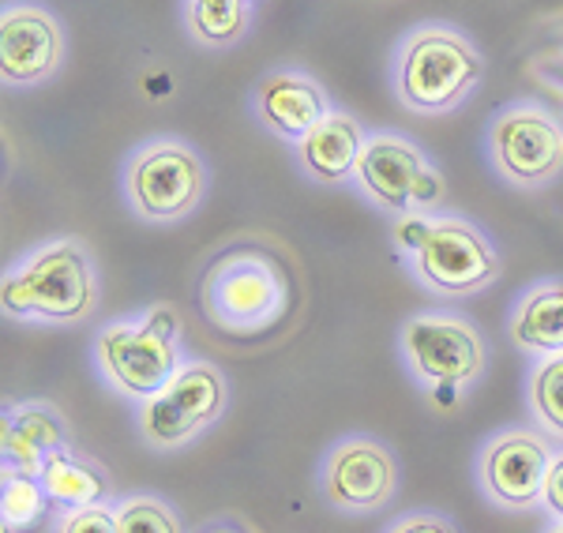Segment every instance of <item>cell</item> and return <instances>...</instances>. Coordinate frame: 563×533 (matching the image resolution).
Returning <instances> with one entry per match:
<instances>
[{"label":"cell","instance_id":"obj_1","mask_svg":"<svg viewBox=\"0 0 563 533\" xmlns=\"http://www.w3.org/2000/svg\"><path fill=\"white\" fill-rule=\"evenodd\" d=\"M199 315L230 346H267L297 320L305 286L294 259L263 237L225 241L196 282Z\"/></svg>","mask_w":563,"mask_h":533},{"label":"cell","instance_id":"obj_2","mask_svg":"<svg viewBox=\"0 0 563 533\" xmlns=\"http://www.w3.org/2000/svg\"><path fill=\"white\" fill-rule=\"evenodd\" d=\"M98 267L79 237H53L0 282V309L8 320H38L53 327L87 323L98 309Z\"/></svg>","mask_w":563,"mask_h":533},{"label":"cell","instance_id":"obj_3","mask_svg":"<svg viewBox=\"0 0 563 533\" xmlns=\"http://www.w3.org/2000/svg\"><path fill=\"white\" fill-rule=\"evenodd\" d=\"M390 237L410 256L417 282L443 297L485 293L504 270L493 237L462 214H398Z\"/></svg>","mask_w":563,"mask_h":533},{"label":"cell","instance_id":"obj_4","mask_svg":"<svg viewBox=\"0 0 563 533\" xmlns=\"http://www.w3.org/2000/svg\"><path fill=\"white\" fill-rule=\"evenodd\" d=\"M485 57L459 26L421 23L395 49V98L417 116H448L474 98Z\"/></svg>","mask_w":563,"mask_h":533},{"label":"cell","instance_id":"obj_5","mask_svg":"<svg viewBox=\"0 0 563 533\" xmlns=\"http://www.w3.org/2000/svg\"><path fill=\"white\" fill-rule=\"evenodd\" d=\"M98 376L117 395L147 402L185 368L180 315L174 304H151L135 320H117L95 342Z\"/></svg>","mask_w":563,"mask_h":533},{"label":"cell","instance_id":"obj_6","mask_svg":"<svg viewBox=\"0 0 563 533\" xmlns=\"http://www.w3.org/2000/svg\"><path fill=\"white\" fill-rule=\"evenodd\" d=\"M124 200L132 214L151 225H169L199 211L211 185L203 155L174 135H154L124 162Z\"/></svg>","mask_w":563,"mask_h":533},{"label":"cell","instance_id":"obj_7","mask_svg":"<svg viewBox=\"0 0 563 533\" xmlns=\"http://www.w3.org/2000/svg\"><path fill=\"white\" fill-rule=\"evenodd\" d=\"M406 368L421 387H429L432 399L448 395V406L459 399L462 391L485 376L488 346L485 334L477 331L474 320L459 312H421L402 323L398 334Z\"/></svg>","mask_w":563,"mask_h":533},{"label":"cell","instance_id":"obj_8","mask_svg":"<svg viewBox=\"0 0 563 533\" xmlns=\"http://www.w3.org/2000/svg\"><path fill=\"white\" fill-rule=\"evenodd\" d=\"M230 410V379L211 360H185V368L154 399L140 402V436L158 451L185 447Z\"/></svg>","mask_w":563,"mask_h":533},{"label":"cell","instance_id":"obj_9","mask_svg":"<svg viewBox=\"0 0 563 533\" xmlns=\"http://www.w3.org/2000/svg\"><path fill=\"white\" fill-rule=\"evenodd\" d=\"M353 185L390 214H432L448 196V180L413 140L376 132L365 140Z\"/></svg>","mask_w":563,"mask_h":533},{"label":"cell","instance_id":"obj_10","mask_svg":"<svg viewBox=\"0 0 563 533\" xmlns=\"http://www.w3.org/2000/svg\"><path fill=\"white\" fill-rule=\"evenodd\" d=\"M485 143L488 166L515 188H544L563 174V121L533 102L504 106Z\"/></svg>","mask_w":563,"mask_h":533},{"label":"cell","instance_id":"obj_11","mask_svg":"<svg viewBox=\"0 0 563 533\" xmlns=\"http://www.w3.org/2000/svg\"><path fill=\"white\" fill-rule=\"evenodd\" d=\"M556 440L538 429H504L485 440L477 455V485L496 508L530 511L541 508L544 477L556 458Z\"/></svg>","mask_w":563,"mask_h":533},{"label":"cell","instance_id":"obj_12","mask_svg":"<svg viewBox=\"0 0 563 533\" xmlns=\"http://www.w3.org/2000/svg\"><path fill=\"white\" fill-rule=\"evenodd\" d=\"M320 492L334 511L376 514L398 492V458L376 436H342L323 455Z\"/></svg>","mask_w":563,"mask_h":533},{"label":"cell","instance_id":"obj_13","mask_svg":"<svg viewBox=\"0 0 563 533\" xmlns=\"http://www.w3.org/2000/svg\"><path fill=\"white\" fill-rule=\"evenodd\" d=\"M68 57L65 23L34 0H15L0 12V79L12 90L49 84Z\"/></svg>","mask_w":563,"mask_h":533},{"label":"cell","instance_id":"obj_14","mask_svg":"<svg viewBox=\"0 0 563 533\" xmlns=\"http://www.w3.org/2000/svg\"><path fill=\"white\" fill-rule=\"evenodd\" d=\"M331 98L320 87V79H312L308 71L297 68H278L267 71L252 90V113L271 135L286 143H301L308 132L320 121L331 116Z\"/></svg>","mask_w":563,"mask_h":533},{"label":"cell","instance_id":"obj_15","mask_svg":"<svg viewBox=\"0 0 563 533\" xmlns=\"http://www.w3.org/2000/svg\"><path fill=\"white\" fill-rule=\"evenodd\" d=\"M68 444V421L53 402L26 399L4 406V418H0V458H4V469L42 477L45 458Z\"/></svg>","mask_w":563,"mask_h":533},{"label":"cell","instance_id":"obj_16","mask_svg":"<svg viewBox=\"0 0 563 533\" xmlns=\"http://www.w3.org/2000/svg\"><path fill=\"white\" fill-rule=\"evenodd\" d=\"M365 140L368 135L357 124V116H350L346 110H331L327 121H320L297 143V162L316 185H346L357 174Z\"/></svg>","mask_w":563,"mask_h":533},{"label":"cell","instance_id":"obj_17","mask_svg":"<svg viewBox=\"0 0 563 533\" xmlns=\"http://www.w3.org/2000/svg\"><path fill=\"white\" fill-rule=\"evenodd\" d=\"M42 485L49 492V503L57 511L95 508V503L113 500V481L109 469L84 455L79 447H57L42 466Z\"/></svg>","mask_w":563,"mask_h":533},{"label":"cell","instance_id":"obj_18","mask_svg":"<svg viewBox=\"0 0 563 533\" xmlns=\"http://www.w3.org/2000/svg\"><path fill=\"white\" fill-rule=\"evenodd\" d=\"M511 342L530 357L563 354V278L530 286L511 312Z\"/></svg>","mask_w":563,"mask_h":533},{"label":"cell","instance_id":"obj_19","mask_svg":"<svg viewBox=\"0 0 563 533\" xmlns=\"http://www.w3.org/2000/svg\"><path fill=\"white\" fill-rule=\"evenodd\" d=\"M252 15H256V8L249 4H203V0H188L185 8L188 34L203 49H230V45H238L249 34Z\"/></svg>","mask_w":563,"mask_h":533},{"label":"cell","instance_id":"obj_20","mask_svg":"<svg viewBox=\"0 0 563 533\" xmlns=\"http://www.w3.org/2000/svg\"><path fill=\"white\" fill-rule=\"evenodd\" d=\"M526 402H530V413L544 436L563 444V354L541 357L533 365Z\"/></svg>","mask_w":563,"mask_h":533},{"label":"cell","instance_id":"obj_21","mask_svg":"<svg viewBox=\"0 0 563 533\" xmlns=\"http://www.w3.org/2000/svg\"><path fill=\"white\" fill-rule=\"evenodd\" d=\"M45 508H53V503H49V492H45L42 477L4 469V481H0V526L23 533V530H31L34 522H42Z\"/></svg>","mask_w":563,"mask_h":533},{"label":"cell","instance_id":"obj_22","mask_svg":"<svg viewBox=\"0 0 563 533\" xmlns=\"http://www.w3.org/2000/svg\"><path fill=\"white\" fill-rule=\"evenodd\" d=\"M117 533H188L180 514L158 496H124L113 503Z\"/></svg>","mask_w":563,"mask_h":533},{"label":"cell","instance_id":"obj_23","mask_svg":"<svg viewBox=\"0 0 563 533\" xmlns=\"http://www.w3.org/2000/svg\"><path fill=\"white\" fill-rule=\"evenodd\" d=\"M53 533H117V511H113V503H95V508L57 511Z\"/></svg>","mask_w":563,"mask_h":533},{"label":"cell","instance_id":"obj_24","mask_svg":"<svg viewBox=\"0 0 563 533\" xmlns=\"http://www.w3.org/2000/svg\"><path fill=\"white\" fill-rule=\"evenodd\" d=\"M387 533H459V526L435 511H417V514L398 519L395 526H387Z\"/></svg>","mask_w":563,"mask_h":533},{"label":"cell","instance_id":"obj_25","mask_svg":"<svg viewBox=\"0 0 563 533\" xmlns=\"http://www.w3.org/2000/svg\"><path fill=\"white\" fill-rule=\"evenodd\" d=\"M541 508L556 522H563V451H556V458H552V466H549V477H544Z\"/></svg>","mask_w":563,"mask_h":533},{"label":"cell","instance_id":"obj_26","mask_svg":"<svg viewBox=\"0 0 563 533\" xmlns=\"http://www.w3.org/2000/svg\"><path fill=\"white\" fill-rule=\"evenodd\" d=\"M199 533H252V530L241 519H233V514H222V519H211L207 526H199Z\"/></svg>","mask_w":563,"mask_h":533},{"label":"cell","instance_id":"obj_27","mask_svg":"<svg viewBox=\"0 0 563 533\" xmlns=\"http://www.w3.org/2000/svg\"><path fill=\"white\" fill-rule=\"evenodd\" d=\"M203 4H249V8H260V0H203Z\"/></svg>","mask_w":563,"mask_h":533},{"label":"cell","instance_id":"obj_28","mask_svg":"<svg viewBox=\"0 0 563 533\" xmlns=\"http://www.w3.org/2000/svg\"><path fill=\"white\" fill-rule=\"evenodd\" d=\"M552 533H563V522H556V526H552Z\"/></svg>","mask_w":563,"mask_h":533}]
</instances>
